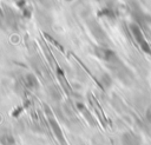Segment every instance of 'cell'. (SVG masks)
Wrapping results in <instances>:
<instances>
[{
    "mask_svg": "<svg viewBox=\"0 0 151 145\" xmlns=\"http://www.w3.org/2000/svg\"><path fill=\"white\" fill-rule=\"evenodd\" d=\"M130 31L136 40V42L138 44V46L142 48V51L149 55H151V46L150 44L147 42V40L145 39V35H144V32L143 29L140 28V26L136 22H132L130 24Z\"/></svg>",
    "mask_w": 151,
    "mask_h": 145,
    "instance_id": "1",
    "label": "cell"
},
{
    "mask_svg": "<svg viewBox=\"0 0 151 145\" xmlns=\"http://www.w3.org/2000/svg\"><path fill=\"white\" fill-rule=\"evenodd\" d=\"M45 111H46V116H47V118H48L50 126H51V128H52V131H53L55 138L60 141L61 145H67V144H66V140H65V137H64V133H63V131H61V128H60V126H59L57 119L54 118L53 113L51 112V110H50L48 107H45Z\"/></svg>",
    "mask_w": 151,
    "mask_h": 145,
    "instance_id": "2",
    "label": "cell"
},
{
    "mask_svg": "<svg viewBox=\"0 0 151 145\" xmlns=\"http://www.w3.org/2000/svg\"><path fill=\"white\" fill-rule=\"evenodd\" d=\"M94 54L100 59L104 60L107 64H113L118 60V57L114 51H112L111 48H107L105 46H100V47H96L94 48Z\"/></svg>",
    "mask_w": 151,
    "mask_h": 145,
    "instance_id": "3",
    "label": "cell"
},
{
    "mask_svg": "<svg viewBox=\"0 0 151 145\" xmlns=\"http://www.w3.org/2000/svg\"><path fill=\"white\" fill-rule=\"evenodd\" d=\"M122 144L123 145H142V138L134 132L129 131L122 136Z\"/></svg>",
    "mask_w": 151,
    "mask_h": 145,
    "instance_id": "4",
    "label": "cell"
},
{
    "mask_svg": "<svg viewBox=\"0 0 151 145\" xmlns=\"http://www.w3.org/2000/svg\"><path fill=\"white\" fill-rule=\"evenodd\" d=\"M88 26H90V29H91L92 34L96 37V39H97L99 42L104 44L107 38H106V35H105V32L101 29V27H100L96 21H91Z\"/></svg>",
    "mask_w": 151,
    "mask_h": 145,
    "instance_id": "5",
    "label": "cell"
},
{
    "mask_svg": "<svg viewBox=\"0 0 151 145\" xmlns=\"http://www.w3.org/2000/svg\"><path fill=\"white\" fill-rule=\"evenodd\" d=\"M99 15H101V17H106V18H109V19H114L116 18V9H114V7H112V5H107V6H105L100 12H99Z\"/></svg>",
    "mask_w": 151,
    "mask_h": 145,
    "instance_id": "6",
    "label": "cell"
},
{
    "mask_svg": "<svg viewBox=\"0 0 151 145\" xmlns=\"http://www.w3.org/2000/svg\"><path fill=\"white\" fill-rule=\"evenodd\" d=\"M78 108H79V111L83 113V116H84V117H86L87 121H88L92 126H94V125H96V120H94V119H93V117L90 114V112H88V110L86 108V106H85L84 104H78Z\"/></svg>",
    "mask_w": 151,
    "mask_h": 145,
    "instance_id": "7",
    "label": "cell"
},
{
    "mask_svg": "<svg viewBox=\"0 0 151 145\" xmlns=\"http://www.w3.org/2000/svg\"><path fill=\"white\" fill-rule=\"evenodd\" d=\"M26 83H27L28 87H31V88L38 87V80L33 74H27L26 75Z\"/></svg>",
    "mask_w": 151,
    "mask_h": 145,
    "instance_id": "8",
    "label": "cell"
},
{
    "mask_svg": "<svg viewBox=\"0 0 151 145\" xmlns=\"http://www.w3.org/2000/svg\"><path fill=\"white\" fill-rule=\"evenodd\" d=\"M100 81H101V85H103V86L109 87V86L111 85V83H112V79H111V77H110L107 73H104V74H101V77H100Z\"/></svg>",
    "mask_w": 151,
    "mask_h": 145,
    "instance_id": "9",
    "label": "cell"
},
{
    "mask_svg": "<svg viewBox=\"0 0 151 145\" xmlns=\"http://www.w3.org/2000/svg\"><path fill=\"white\" fill-rule=\"evenodd\" d=\"M2 18V12H1V9H0V19Z\"/></svg>",
    "mask_w": 151,
    "mask_h": 145,
    "instance_id": "10",
    "label": "cell"
},
{
    "mask_svg": "<svg viewBox=\"0 0 151 145\" xmlns=\"http://www.w3.org/2000/svg\"><path fill=\"white\" fill-rule=\"evenodd\" d=\"M65 1H72V0H65Z\"/></svg>",
    "mask_w": 151,
    "mask_h": 145,
    "instance_id": "11",
    "label": "cell"
},
{
    "mask_svg": "<svg viewBox=\"0 0 151 145\" xmlns=\"http://www.w3.org/2000/svg\"><path fill=\"white\" fill-rule=\"evenodd\" d=\"M96 1H101V0H96Z\"/></svg>",
    "mask_w": 151,
    "mask_h": 145,
    "instance_id": "12",
    "label": "cell"
}]
</instances>
